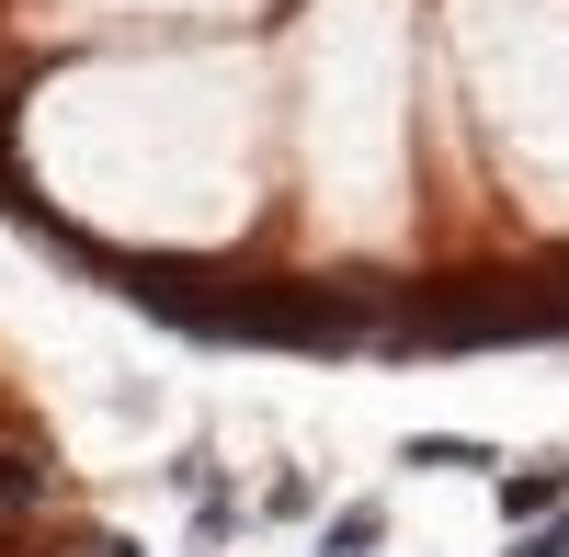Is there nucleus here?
I'll list each match as a JSON object with an SVG mask.
<instances>
[{"label":"nucleus","instance_id":"nucleus-1","mask_svg":"<svg viewBox=\"0 0 569 557\" xmlns=\"http://www.w3.org/2000/svg\"><path fill=\"white\" fill-rule=\"evenodd\" d=\"M490 500H501V524H512V535H536L547 513H569V444H547V455H512V467L490 478Z\"/></svg>","mask_w":569,"mask_h":557},{"label":"nucleus","instance_id":"nucleus-2","mask_svg":"<svg viewBox=\"0 0 569 557\" xmlns=\"http://www.w3.org/2000/svg\"><path fill=\"white\" fill-rule=\"evenodd\" d=\"M399 467H421V478H479V467H501V444H479V433H410L399 444Z\"/></svg>","mask_w":569,"mask_h":557},{"label":"nucleus","instance_id":"nucleus-3","mask_svg":"<svg viewBox=\"0 0 569 557\" xmlns=\"http://www.w3.org/2000/svg\"><path fill=\"white\" fill-rule=\"evenodd\" d=\"M319 557H388V500H342L319 524Z\"/></svg>","mask_w":569,"mask_h":557},{"label":"nucleus","instance_id":"nucleus-4","mask_svg":"<svg viewBox=\"0 0 569 557\" xmlns=\"http://www.w3.org/2000/svg\"><path fill=\"white\" fill-rule=\"evenodd\" d=\"M308 500H319L308 478H273V489H262V524H297V513H308Z\"/></svg>","mask_w":569,"mask_h":557},{"label":"nucleus","instance_id":"nucleus-5","mask_svg":"<svg viewBox=\"0 0 569 557\" xmlns=\"http://www.w3.org/2000/svg\"><path fill=\"white\" fill-rule=\"evenodd\" d=\"M512 557H569V513H558V524H536V535H512Z\"/></svg>","mask_w":569,"mask_h":557},{"label":"nucleus","instance_id":"nucleus-6","mask_svg":"<svg viewBox=\"0 0 569 557\" xmlns=\"http://www.w3.org/2000/svg\"><path fill=\"white\" fill-rule=\"evenodd\" d=\"M91 557H149V546H137V535H103V546H91Z\"/></svg>","mask_w":569,"mask_h":557}]
</instances>
